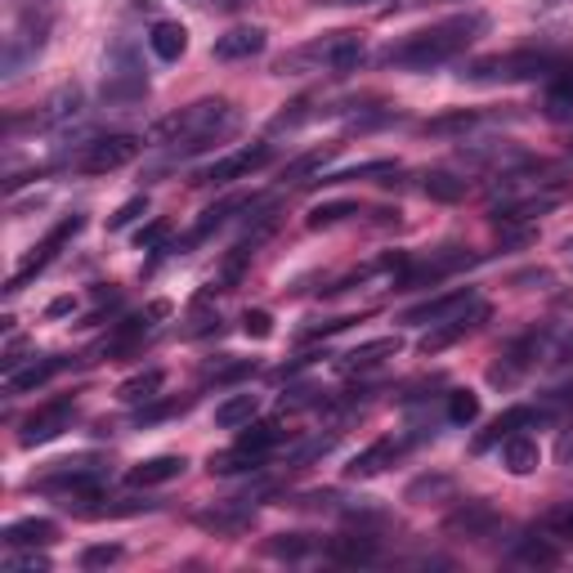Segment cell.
I'll return each mask as SVG.
<instances>
[{
    "mask_svg": "<svg viewBox=\"0 0 573 573\" xmlns=\"http://www.w3.org/2000/svg\"><path fill=\"white\" fill-rule=\"evenodd\" d=\"M475 122H480V112L457 108V112H443V117H430L422 131H426V135H457V131H471Z\"/></svg>",
    "mask_w": 573,
    "mask_h": 573,
    "instance_id": "cell-42",
    "label": "cell"
},
{
    "mask_svg": "<svg viewBox=\"0 0 573 573\" xmlns=\"http://www.w3.org/2000/svg\"><path fill=\"white\" fill-rule=\"evenodd\" d=\"M265 45H269V32H265V27H234V32L215 36L211 54H215L220 64H243V59H256V54H265Z\"/></svg>",
    "mask_w": 573,
    "mask_h": 573,
    "instance_id": "cell-14",
    "label": "cell"
},
{
    "mask_svg": "<svg viewBox=\"0 0 573 573\" xmlns=\"http://www.w3.org/2000/svg\"><path fill=\"white\" fill-rule=\"evenodd\" d=\"M560 206V193H533V198H515V202H502L497 211H493V224L497 228H510V224H529V220H538V215H547V211H555Z\"/></svg>",
    "mask_w": 573,
    "mask_h": 573,
    "instance_id": "cell-21",
    "label": "cell"
},
{
    "mask_svg": "<svg viewBox=\"0 0 573 573\" xmlns=\"http://www.w3.org/2000/svg\"><path fill=\"white\" fill-rule=\"evenodd\" d=\"M452 497H457V480L443 475V471L417 475V480L404 488V502H413V506H439V502H452Z\"/></svg>",
    "mask_w": 573,
    "mask_h": 573,
    "instance_id": "cell-27",
    "label": "cell"
},
{
    "mask_svg": "<svg viewBox=\"0 0 573 573\" xmlns=\"http://www.w3.org/2000/svg\"><path fill=\"white\" fill-rule=\"evenodd\" d=\"M510 560L515 564H525V569H555L560 564V547H555V538H520V542H515V551H510Z\"/></svg>",
    "mask_w": 573,
    "mask_h": 573,
    "instance_id": "cell-30",
    "label": "cell"
},
{
    "mask_svg": "<svg viewBox=\"0 0 573 573\" xmlns=\"http://www.w3.org/2000/svg\"><path fill=\"white\" fill-rule=\"evenodd\" d=\"M439 529H443V538H452V542H484V538H493V533L502 529V515H497L484 497H471V502H462L457 510H448Z\"/></svg>",
    "mask_w": 573,
    "mask_h": 573,
    "instance_id": "cell-7",
    "label": "cell"
},
{
    "mask_svg": "<svg viewBox=\"0 0 573 573\" xmlns=\"http://www.w3.org/2000/svg\"><path fill=\"white\" fill-rule=\"evenodd\" d=\"M81 228H86V215H64L59 224H54L49 234H45V243H41V247H36V251H32V256L14 269V278L5 282V296H19V292H23V286H27L36 273H45L54 260H59V251H64V247L81 234Z\"/></svg>",
    "mask_w": 573,
    "mask_h": 573,
    "instance_id": "cell-5",
    "label": "cell"
},
{
    "mask_svg": "<svg viewBox=\"0 0 573 573\" xmlns=\"http://www.w3.org/2000/svg\"><path fill=\"white\" fill-rule=\"evenodd\" d=\"M5 547H54L59 542V525L54 520H45V515H27V520H14V525H5Z\"/></svg>",
    "mask_w": 573,
    "mask_h": 573,
    "instance_id": "cell-22",
    "label": "cell"
},
{
    "mask_svg": "<svg viewBox=\"0 0 573 573\" xmlns=\"http://www.w3.org/2000/svg\"><path fill=\"white\" fill-rule=\"evenodd\" d=\"M189 404H193V398H166V404H153V398H148V408L139 413V426H153V422H166V417H180V413H189Z\"/></svg>",
    "mask_w": 573,
    "mask_h": 573,
    "instance_id": "cell-48",
    "label": "cell"
},
{
    "mask_svg": "<svg viewBox=\"0 0 573 573\" xmlns=\"http://www.w3.org/2000/svg\"><path fill=\"white\" fill-rule=\"evenodd\" d=\"M398 350H404V340H398V336H377V340H363V346H355L350 355H340L336 368H340V372H368V368L394 359Z\"/></svg>",
    "mask_w": 573,
    "mask_h": 573,
    "instance_id": "cell-19",
    "label": "cell"
},
{
    "mask_svg": "<svg viewBox=\"0 0 573 573\" xmlns=\"http://www.w3.org/2000/svg\"><path fill=\"white\" fill-rule=\"evenodd\" d=\"M538 462H542V448H538V439H533V435L515 430V435H506V439H502V467H506L510 475H533V471H538Z\"/></svg>",
    "mask_w": 573,
    "mask_h": 573,
    "instance_id": "cell-23",
    "label": "cell"
},
{
    "mask_svg": "<svg viewBox=\"0 0 573 573\" xmlns=\"http://www.w3.org/2000/svg\"><path fill=\"white\" fill-rule=\"evenodd\" d=\"M224 131H234V103L228 99H198L180 112H170V117H161L148 131V144H176L180 157H189V153H202L211 139H220Z\"/></svg>",
    "mask_w": 573,
    "mask_h": 573,
    "instance_id": "cell-2",
    "label": "cell"
},
{
    "mask_svg": "<svg viewBox=\"0 0 573 573\" xmlns=\"http://www.w3.org/2000/svg\"><path fill=\"white\" fill-rule=\"evenodd\" d=\"M144 211H148V198H144V193H139V198H131V202H122L117 211L108 215V234H122V228H126V224H135Z\"/></svg>",
    "mask_w": 573,
    "mask_h": 573,
    "instance_id": "cell-47",
    "label": "cell"
},
{
    "mask_svg": "<svg viewBox=\"0 0 573 573\" xmlns=\"http://www.w3.org/2000/svg\"><path fill=\"white\" fill-rule=\"evenodd\" d=\"M355 318H327V323H310L296 332V340H314V336H332V332H346Z\"/></svg>",
    "mask_w": 573,
    "mask_h": 573,
    "instance_id": "cell-51",
    "label": "cell"
},
{
    "mask_svg": "<svg viewBox=\"0 0 573 573\" xmlns=\"http://www.w3.org/2000/svg\"><path fill=\"white\" fill-rule=\"evenodd\" d=\"M538 529H542L547 538H555V542H573V502H555V506H547V510H542V520H538Z\"/></svg>",
    "mask_w": 573,
    "mask_h": 573,
    "instance_id": "cell-39",
    "label": "cell"
},
{
    "mask_svg": "<svg viewBox=\"0 0 573 573\" xmlns=\"http://www.w3.org/2000/svg\"><path fill=\"white\" fill-rule=\"evenodd\" d=\"M422 189H426V198H435V202H462V198H467V180L448 176V170H426Z\"/></svg>",
    "mask_w": 573,
    "mask_h": 573,
    "instance_id": "cell-36",
    "label": "cell"
},
{
    "mask_svg": "<svg viewBox=\"0 0 573 573\" xmlns=\"http://www.w3.org/2000/svg\"><path fill=\"white\" fill-rule=\"evenodd\" d=\"M547 117L551 122H569L573 117V59H564L547 77Z\"/></svg>",
    "mask_w": 573,
    "mask_h": 573,
    "instance_id": "cell-26",
    "label": "cell"
},
{
    "mask_svg": "<svg viewBox=\"0 0 573 573\" xmlns=\"http://www.w3.org/2000/svg\"><path fill=\"white\" fill-rule=\"evenodd\" d=\"M72 310H77V301H72V296H59L45 314H49V318H64V314H72Z\"/></svg>",
    "mask_w": 573,
    "mask_h": 573,
    "instance_id": "cell-53",
    "label": "cell"
},
{
    "mask_svg": "<svg viewBox=\"0 0 573 573\" xmlns=\"http://www.w3.org/2000/svg\"><path fill=\"white\" fill-rule=\"evenodd\" d=\"M475 301H480L475 286H457V292H443V296H430V301L404 310V318H398V323H413V327H422V323H443V318H452V314H467Z\"/></svg>",
    "mask_w": 573,
    "mask_h": 573,
    "instance_id": "cell-13",
    "label": "cell"
},
{
    "mask_svg": "<svg viewBox=\"0 0 573 573\" xmlns=\"http://www.w3.org/2000/svg\"><path fill=\"white\" fill-rule=\"evenodd\" d=\"M314 551H318V542L310 533H273L265 542V555H273V560H305Z\"/></svg>",
    "mask_w": 573,
    "mask_h": 573,
    "instance_id": "cell-35",
    "label": "cell"
},
{
    "mask_svg": "<svg viewBox=\"0 0 573 573\" xmlns=\"http://www.w3.org/2000/svg\"><path fill=\"white\" fill-rule=\"evenodd\" d=\"M555 462H560V467H573V430H564V435L555 439Z\"/></svg>",
    "mask_w": 573,
    "mask_h": 573,
    "instance_id": "cell-52",
    "label": "cell"
},
{
    "mask_svg": "<svg viewBox=\"0 0 573 573\" xmlns=\"http://www.w3.org/2000/svg\"><path fill=\"white\" fill-rule=\"evenodd\" d=\"M538 422V413L533 408H506L480 439H475V452H484V448H493V443H502L506 435H515V430H525V426H533Z\"/></svg>",
    "mask_w": 573,
    "mask_h": 573,
    "instance_id": "cell-31",
    "label": "cell"
},
{
    "mask_svg": "<svg viewBox=\"0 0 573 573\" xmlns=\"http://www.w3.org/2000/svg\"><path fill=\"white\" fill-rule=\"evenodd\" d=\"M198 525L215 538H243L251 529V506L247 502H224V506L198 510Z\"/></svg>",
    "mask_w": 573,
    "mask_h": 573,
    "instance_id": "cell-17",
    "label": "cell"
},
{
    "mask_svg": "<svg viewBox=\"0 0 573 573\" xmlns=\"http://www.w3.org/2000/svg\"><path fill=\"white\" fill-rule=\"evenodd\" d=\"M569 251H573V238H569Z\"/></svg>",
    "mask_w": 573,
    "mask_h": 573,
    "instance_id": "cell-57",
    "label": "cell"
},
{
    "mask_svg": "<svg viewBox=\"0 0 573 573\" xmlns=\"http://www.w3.org/2000/svg\"><path fill=\"white\" fill-rule=\"evenodd\" d=\"M117 560H122V547H117V542H94V547L81 551L77 564L90 573V569H108V564H117Z\"/></svg>",
    "mask_w": 573,
    "mask_h": 573,
    "instance_id": "cell-46",
    "label": "cell"
},
{
    "mask_svg": "<svg viewBox=\"0 0 573 573\" xmlns=\"http://www.w3.org/2000/svg\"><path fill=\"white\" fill-rule=\"evenodd\" d=\"M81 112V86H59L54 90L36 112H32V126H64V122H72Z\"/></svg>",
    "mask_w": 573,
    "mask_h": 573,
    "instance_id": "cell-20",
    "label": "cell"
},
{
    "mask_svg": "<svg viewBox=\"0 0 573 573\" xmlns=\"http://www.w3.org/2000/svg\"><path fill=\"white\" fill-rule=\"evenodd\" d=\"M493 318V305L488 301H475L467 314H452V318H443V323H430V332L422 336V355L430 359V355H443L448 346H457V340H462V336H471V332H480L484 323Z\"/></svg>",
    "mask_w": 573,
    "mask_h": 573,
    "instance_id": "cell-11",
    "label": "cell"
},
{
    "mask_svg": "<svg viewBox=\"0 0 573 573\" xmlns=\"http://www.w3.org/2000/svg\"><path fill=\"white\" fill-rule=\"evenodd\" d=\"M323 555H327L332 564L359 569V564H372V560L381 555V547H377V538H372L368 529H350V533H336V538L323 547Z\"/></svg>",
    "mask_w": 573,
    "mask_h": 573,
    "instance_id": "cell-15",
    "label": "cell"
},
{
    "mask_svg": "<svg viewBox=\"0 0 573 573\" xmlns=\"http://www.w3.org/2000/svg\"><path fill=\"white\" fill-rule=\"evenodd\" d=\"M265 462L260 452H251V448H243V443H234V448H224V452H211V475H238V471H256Z\"/></svg>",
    "mask_w": 573,
    "mask_h": 573,
    "instance_id": "cell-33",
    "label": "cell"
},
{
    "mask_svg": "<svg viewBox=\"0 0 573 573\" xmlns=\"http://www.w3.org/2000/svg\"><path fill=\"white\" fill-rule=\"evenodd\" d=\"M166 238H170V220H153V224H144L139 234H135V247L139 251H161Z\"/></svg>",
    "mask_w": 573,
    "mask_h": 573,
    "instance_id": "cell-49",
    "label": "cell"
},
{
    "mask_svg": "<svg viewBox=\"0 0 573 573\" xmlns=\"http://www.w3.org/2000/svg\"><path fill=\"white\" fill-rule=\"evenodd\" d=\"M394 161H363L355 170H336V176H327L323 184H350V180H377V176H394Z\"/></svg>",
    "mask_w": 573,
    "mask_h": 573,
    "instance_id": "cell-45",
    "label": "cell"
},
{
    "mask_svg": "<svg viewBox=\"0 0 573 573\" xmlns=\"http://www.w3.org/2000/svg\"><path fill=\"white\" fill-rule=\"evenodd\" d=\"M184 457L180 452H161V457H148V462H139V467H131L126 471V480L135 484V488H157V484H170V480H180L184 475Z\"/></svg>",
    "mask_w": 573,
    "mask_h": 573,
    "instance_id": "cell-18",
    "label": "cell"
},
{
    "mask_svg": "<svg viewBox=\"0 0 573 573\" xmlns=\"http://www.w3.org/2000/svg\"><path fill=\"white\" fill-rule=\"evenodd\" d=\"M480 417V394L475 390H452L448 394V422L452 426H471Z\"/></svg>",
    "mask_w": 573,
    "mask_h": 573,
    "instance_id": "cell-44",
    "label": "cell"
},
{
    "mask_svg": "<svg viewBox=\"0 0 573 573\" xmlns=\"http://www.w3.org/2000/svg\"><path fill=\"white\" fill-rule=\"evenodd\" d=\"M72 417H77V398H49V404H41L27 422H23V430H19V443L23 448H41V443H49V439H59L64 430H72Z\"/></svg>",
    "mask_w": 573,
    "mask_h": 573,
    "instance_id": "cell-10",
    "label": "cell"
},
{
    "mask_svg": "<svg viewBox=\"0 0 573 573\" xmlns=\"http://www.w3.org/2000/svg\"><path fill=\"white\" fill-rule=\"evenodd\" d=\"M569 359H573V336H569V340H564V346L555 350V363H569Z\"/></svg>",
    "mask_w": 573,
    "mask_h": 573,
    "instance_id": "cell-55",
    "label": "cell"
},
{
    "mask_svg": "<svg viewBox=\"0 0 573 573\" xmlns=\"http://www.w3.org/2000/svg\"><path fill=\"white\" fill-rule=\"evenodd\" d=\"M332 5H372V0H332Z\"/></svg>",
    "mask_w": 573,
    "mask_h": 573,
    "instance_id": "cell-56",
    "label": "cell"
},
{
    "mask_svg": "<svg viewBox=\"0 0 573 573\" xmlns=\"http://www.w3.org/2000/svg\"><path fill=\"white\" fill-rule=\"evenodd\" d=\"M363 64V36L359 32H327L318 41H305L286 49L273 64V77H310V72H355Z\"/></svg>",
    "mask_w": 573,
    "mask_h": 573,
    "instance_id": "cell-3",
    "label": "cell"
},
{
    "mask_svg": "<svg viewBox=\"0 0 573 573\" xmlns=\"http://www.w3.org/2000/svg\"><path fill=\"white\" fill-rule=\"evenodd\" d=\"M555 398H560L564 408H573V377H569V385H560V394H555Z\"/></svg>",
    "mask_w": 573,
    "mask_h": 573,
    "instance_id": "cell-54",
    "label": "cell"
},
{
    "mask_svg": "<svg viewBox=\"0 0 573 573\" xmlns=\"http://www.w3.org/2000/svg\"><path fill=\"white\" fill-rule=\"evenodd\" d=\"M243 206H251L247 198H228V202H220V206H211V211H202V220L193 224V234L184 238V247H198L202 238H211L215 234V228L228 220V215H234V211H243Z\"/></svg>",
    "mask_w": 573,
    "mask_h": 573,
    "instance_id": "cell-34",
    "label": "cell"
},
{
    "mask_svg": "<svg viewBox=\"0 0 573 573\" xmlns=\"http://www.w3.org/2000/svg\"><path fill=\"white\" fill-rule=\"evenodd\" d=\"M144 153V139L139 135H103V139H90L77 157V170L81 176H112V170L131 166L135 157Z\"/></svg>",
    "mask_w": 573,
    "mask_h": 573,
    "instance_id": "cell-6",
    "label": "cell"
},
{
    "mask_svg": "<svg viewBox=\"0 0 573 573\" xmlns=\"http://www.w3.org/2000/svg\"><path fill=\"white\" fill-rule=\"evenodd\" d=\"M542 350H547V332H525V336H515L510 346L497 355L502 363L488 368V381L502 385V390H510L515 381H520V377L542 359Z\"/></svg>",
    "mask_w": 573,
    "mask_h": 573,
    "instance_id": "cell-9",
    "label": "cell"
},
{
    "mask_svg": "<svg viewBox=\"0 0 573 573\" xmlns=\"http://www.w3.org/2000/svg\"><path fill=\"white\" fill-rule=\"evenodd\" d=\"M488 27V19L484 14H452V19H443V23H435V27H422V32H408L404 41H394V45H385V54L381 59L390 64V68H408V72H426V68H439V64H448V59H457L480 32Z\"/></svg>",
    "mask_w": 573,
    "mask_h": 573,
    "instance_id": "cell-1",
    "label": "cell"
},
{
    "mask_svg": "<svg viewBox=\"0 0 573 573\" xmlns=\"http://www.w3.org/2000/svg\"><path fill=\"white\" fill-rule=\"evenodd\" d=\"M350 215H359V202H355V198H340V202H323V206H314V211L305 215V228H332V224L350 220Z\"/></svg>",
    "mask_w": 573,
    "mask_h": 573,
    "instance_id": "cell-40",
    "label": "cell"
},
{
    "mask_svg": "<svg viewBox=\"0 0 573 573\" xmlns=\"http://www.w3.org/2000/svg\"><path fill=\"white\" fill-rule=\"evenodd\" d=\"M251 372H256L251 359H224V363H206V368H202V381H206V385H228V381H243V377H251Z\"/></svg>",
    "mask_w": 573,
    "mask_h": 573,
    "instance_id": "cell-41",
    "label": "cell"
},
{
    "mask_svg": "<svg viewBox=\"0 0 573 573\" xmlns=\"http://www.w3.org/2000/svg\"><path fill=\"white\" fill-rule=\"evenodd\" d=\"M103 103L112 108H126V103H139L148 94V77L139 72V64L131 59L126 49H112L108 54V72H103Z\"/></svg>",
    "mask_w": 573,
    "mask_h": 573,
    "instance_id": "cell-8",
    "label": "cell"
},
{
    "mask_svg": "<svg viewBox=\"0 0 573 573\" xmlns=\"http://www.w3.org/2000/svg\"><path fill=\"white\" fill-rule=\"evenodd\" d=\"M68 363H72V359H64V355H49V359H36V363H27L23 372H5V390H10V394H27V390L45 385L49 377H59V372H64Z\"/></svg>",
    "mask_w": 573,
    "mask_h": 573,
    "instance_id": "cell-28",
    "label": "cell"
},
{
    "mask_svg": "<svg viewBox=\"0 0 573 573\" xmlns=\"http://www.w3.org/2000/svg\"><path fill=\"white\" fill-rule=\"evenodd\" d=\"M336 153H340V144H327V148H314V153H305V157H296L292 166H286V170H282V180H296V184H305L310 176H318V170H323V166H327V161H332Z\"/></svg>",
    "mask_w": 573,
    "mask_h": 573,
    "instance_id": "cell-38",
    "label": "cell"
},
{
    "mask_svg": "<svg viewBox=\"0 0 573 573\" xmlns=\"http://www.w3.org/2000/svg\"><path fill=\"white\" fill-rule=\"evenodd\" d=\"M148 49L157 54L161 64H180L189 54V32L184 23H170V19H157L153 32H148Z\"/></svg>",
    "mask_w": 573,
    "mask_h": 573,
    "instance_id": "cell-24",
    "label": "cell"
},
{
    "mask_svg": "<svg viewBox=\"0 0 573 573\" xmlns=\"http://www.w3.org/2000/svg\"><path fill=\"white\" fill-rule=\"evenodd\" d=\"M273 161V148L269 144H251V148H238V153H228V157H220V161H211L202 176H198V184H215V189H224V184H234V180H247V176H256V170H265Z\"/></svg>",
    "mask_w": 573,
    "mask_h": 573,
    "instance_id": "cell-12",
    "label": "cell"
},
{
    "mask_svg": "<svg viewBox=\"0 0 573 573\" xmlns=\"http://www.w3.org/2000/svg\"><path fill=\"white\" fill-rule=\"evenodd\" d=\"M260 413V394H228L224 404H215V426L220 430H243Z\"/></svg>",
    "mask_w": 573,
    "mask_h": 573,
    "instance_id": "cell-29",
    "label": "cell"
},
{
    "mask_svg": "<svg viewBox=\"0 0 573 573\" xmlns=\"http://www.w3.org/2000/svg\"><path fill=\"white\" fill-rule=\"evenodd\" d=\"M161 385H166V372H161V368H148V372L126 377V381L117 385V398H122V404H148V398L161 394Z\"/></svg>",
    "mask_w": 573,
    "mask_h": 573,
    "instance_id": "cell-32",
    "label": "cell"
},
{
    "mask_svg": "<svg viewBox=\"0 0 573 573\" xmlns=\"http://www.w3.org/2000/svg\"><path fill=\"white\" fill-rule=\"evenodd\" d=\"M564 64L560 49H506V54H484V59H471L462 68L467 81L475 86H515V81H538L551 77Z\"/></svg>",
    "mask_w": 573,
    "mask_h": 573,
    "instance_id": "cell-4",
    "label": "cell"
},
{
    "mask_svg": "<svg viewBox=\"0 0 573 573\" xmlns=\"http://www.w3.org/2000/svg\"><path fill=\"white\" fill-rule=\"evenodd\" d=\"M5 573H49V555H41V547H10Z\"/></svg>",
    "mask_w": 573,
    "mask_h": 573,
    "instance_id": "cell-43",
    "label": "cell"
},
{
    "mask_svg": "<svg viewBox=\"0 0 573 573\" xmlns=\"http://www.w3.org/2000/svg\"><path fill=\"white\" fill-rule=\"evenodd\" d=\"M475 256H467L462 247H443L439 256H430V260H422L417 269H408L404 278H398V286H417V282H435V278H443V273H452V269H462V265H471Z\"/></svg>",
    "mask_w": 573,
    "mask_h": 573,
    "instance_id": "cell-25",
    "label": "cell"
},
{
    "mask_svg": "<svg viewBox=\"0 0 573 573\" xmlns=\"http://www.w3.org/2000/svg\"><path fill=\"white\" fill-rule=\"evenodd\" d=\"M243 332H247L251 340H269V336H273L269 310H247V314H243Z\"/></svg>",
    "mask_w": 573,
    "mask_h": 573,
    "instance_id": "cell-50",
    "label": "cell"
},
{
    "mask_svg": "<svg viewBox=\"0 0 573 573\" xmlns=\"http://www.w3.org/2000/svg\"><path fill=\"white\" fill-rule=\"evenodd\" d=\"M282 426L278 422H251V426H243V435H238V443L243 448H251V452H260V457H269V448H278L282 443Z\"/></svg>",
    "mask_w": 573,
    "mask_h": 573,
    "instance_id": "cell-37",
    "label": "cell"
},
{
    "mask_svg": "<svg viewBox=\"0 0 573 573\" xmlns=\"http://www.w3.org/2000/svg\"><path fill=\"white\" fill-rule=\"evenodd\" d=\"M408 448V439H394V435H385V439H377V443H368L363 452H355L350 457V467H346V475L350 480H372V475H381L385 467H394V457Z\"/></svg>",
    "mask_w": 573,
    "mask_h": 573,
    "instance_id": "cell-16",
    "label": "cell"
}]
</instances>
